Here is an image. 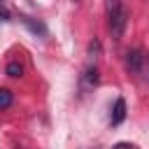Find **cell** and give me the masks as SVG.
<instances>
[{
	"instance_id": "5b68a950",
	"label": "cell",
	"mask_w": 149,
	"mask_h": 149,
	"mask_svg": "<svg viewBox=\"0 0 149 149\" xmlns=\"http://www.w3.org/2000/svg\"><path fill=\"white\" fill-rule=\"evenodd\" d=\"M7 74H9V77H21V74H23V68H21V63L12 61V63L7 65Z\"/></svg>"
},
{
	"instance_id": "7a4b0ae2",
	"label": "cell",
	"mask_w": 149,
	"mask_h": 149,
	"mask_svg": "<svg viewBox=\"0 0 149 149\" xmlns=\"http://www.w3.org/2000/svg\"><path fill=\"white\" fill-rule=\"evenodd\" d=\"M123 119H126V100H123V98H116V100H114V107H112L109 123H112V126H119Z\"/></svg>"
},
{
	"instance_id": "8992f818",
	"label": "cell",
	"mask_w": 149,
	"mask_h": 149,
	"mask_svg": "<svg viewBox=\"0 0 149 149\" xmlns=\"http://www.w3.org/2000/svg\"><path fill=\"white\" fill-rule=\"evenodd\" d=\"M105 7H107V14H109V12L121 7V0H105Z\"/></svg>"
},
{
	"instance_id": "3957f363",
	"label": "cell",
	"mask_w": 149,
	"mask_h": 149,
	"mask_svg": "<svg viewBox=\"0 0 149 149\" xmlns=\"http://www.w3.org/2000/svg\"><path fill=\"white\" fill-rule=\"evenodd\" d=\"M142 51L140 49H133V51H128L126 54V68H128V72H140V68H142Z\"/></svg>"
},
{
	"instance_id": "6da1fadb",
	"label": "cell",
	"mask_w": 149,
	"mask_h": 149,
	"mask_svg": "<svg viewBox=\"0 0 149 149\" xmlns=\"http://www.w3.org/2000/svg\"><path fill=\"white\" fill-rule=\"evenodd\" d=\"M107 19H109V33H112V37H114V40H121V35H123V30H126V23H128V12H126V7L121 5L119 9L109 12Z\"/></svg>"
},
{
	"instance_id": "277c9868",
	"label": "cell",
	"mask_w": 149,
	"mask_h": 149,
	"mask_svg": "<svg viewBox=\"0 0 149 149\" xmlns=\"http://www.w3.org/2000/svg\"><path fill=\"white\" fill-rule=\"evenodd\" d=\"M12 105V91L9 88H0V109H7Z\"/></svg>"
},
{
	"instance_id": "ba28073f",
	"label": "cell",
	"mask_w": 149,
	"mask_h": 149,
	"mask_svg": "<svg viewBox=\"0 0 149 149\" xmlns=\"http://www.w3.org/2000/svg\"><path fill=\"white\" fill-rule=\"evenodd\" d=\"M74 2H77V0H74Z\"/></svg>"
},
{
	"instance_id": "52a82bcc",
	"label": "cell",
	"mask_w": 149,
	"mask_h": 149,
	"mask_svg": "<svg viewBox=\"0 0 149 149\" xmlns=\"http://www.w3.org/2000/svg\"><path fill=\"white\" fill-rule=\"evenodd\" d=\"M112 149H133V147H130L128 142H119V144H114Z\"/></svg>"
}]
</instances>
